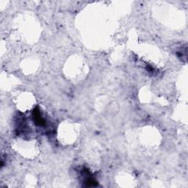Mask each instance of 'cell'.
<instances>
[{
  "label": "cell",
  "instance_id": "1",
  "mask_svg": "<svg viewBox=\"0 0 188 188\" xmlns=\"http://www.w3.org/2000/svg\"><path fill=\"white\" fill-rule=\"evenodd\" d=\"M34 119H35V122H36L38 125H44V121H43V118L40 116V112L38 110H35V111H34Z\"/></svg>",
  "mask_w": 188,
  "mask_h": 188
}]
</instances>
